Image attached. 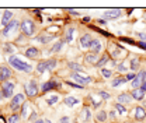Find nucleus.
Instances as JSON below:
<instances>
[{"label": "nucleus", "mask_w": 146, "mask_h": 123, "mask_svg": "<svg viewBox=\"0 0 146 123\" xmlns=\"http://www.w3.org/2000/svg\"><path fill=\"white\" fill-rule=\"evenodd\" d=\"M9 63H10V66H13V69H16V70H18V71L30 73V71L33 70V66H31V64H28V63L24 62L23 59L17 57L16 55H11V56L9 57Z\"/></svg>", "instance_id": "obj_1"}, {"label": "nucleus", "mask_w": 146, "mask_h": 123, "mask_svg": "<svg viewBox=\"0 0 146 123\" xmlns=\"http://www.w3.org/2000/svg\"><path fill=\"white\" fill-rule=\"evenodd\" d=\"M21 32L24 36H33L35 32V25L31 20H24L21 22Z\"/></svg>", "instance_id": "obj_2"}, {"label": "nucleus", "mask_w": 146, "mask_h": 123, "mask_svg": "<svg viewBox=\"0 0 146 123\" xmlns=\"http://www.w3.org/2000/svg\"><path fill=\"white\" fill-rule=\"evenodd\" d=\"M13 92H14V83L6 81L1 84V91H0L1 98H10V97H13Z\"/></svg>", "instance_id": "obj_3"}, {"label": "nucleus", "mask_w": 146, "mask_h": 123, "mask_svg": "<svg viewBox=\"0 0 146 123\" xmlns=\"http://www.w3.org/2000/svg\"><path fill=\"white\" fill-rule=\"evenodd\" d=\"M24 89H25V94H27L30 98H31V97H35L36 94H38V84H36V81H34V80L28 81V83L25 84Z\"/></svg>", "instance_id": "obj_4"}, {"label": "nucleus", "mask_w": 146, "mask_h": 123, "mask_svg": "<svg viewBox=\"0 0 146 123\" xmlns=\"http://www.w3.org/2000/svg\"><path fill=\"white\" fill-rule=\"evenodd\" d=\"M24 98H25V97H24V94H17V95H14V97H13V99H11V102H10V108H11L13 111H18V109H20V106L25 102V99H24Z\"/></svg>", "instance_id": "obj_5"}, {"label": "nucleus", "mask_w": 146, "mask_h": 123, "mask_svg": "<svg viewBox=\"0 0 146 123\" xmlns=\"http://www.w3.org/2000/svg\"><path fill=\"white\" fill-rule=\"evenodd\" d=\"M18 28V21H16V20H11L6 27H4V30L1 31V35H4V36H7V35H10V32L11 31H14V30H17Z\"/></svg>", "instance_id": "obj_6"}, {"label": "nucleus", "mask_w": 146, "mask_h": 123, "mask_svg": "<svg viewBox=\"0 0 146 123\" xmlns=\"http://www.w3.org/2000/svg\"><path fill=\"white\" fill-rule=\"evenodd\" d=\"M73 80L74 81H77L79 83V86H84V84H89V83H91V78L90 77H87V76H82V74H79V73H73Z\"/></svg>", "instance_id": "obj_7"}, {"label": "nucleus", "mask_w": 146, "mask_h": 123, "mask_svg": "<svg viewBox=\"0 0 146 123\" xmlns=\"http://www.w3.org/2000/svg\"><path fill=\"white\" fill-rule=\"evenodd\" d=\"M10 77H11V70L7 66H0V81L6 83V81H9Z\"/></svg>", "instance_id": "obj_8"}, {"label": "nucleus", "mask_w": 146, "mask_h": 123, "mask_svg": "<svg viewBox=\"0 0 146 123\" xmlns=\"http://www.w3.org/2000/svg\"><path fill=\"white\" fill-rule=\"evenodd\" d=\"M145 76H146V71L145 70H141L138 74H136L135 80L132 81V87H133V89L141 88V86H142V80H143V77H145Z\"/></svg>", "instance_id": "obj_9"}, {"label": "nucleus", "mask_w": 146, "mask_h": 123, "mask_svg": "<svg viewBox=\"0 0 146 123\" xmlns=\"http://www.w3.org/2000/svg\"><path fill=\"white\" fill-rule=\"evenodd\" d=\"M90 49H91V53L98 55V53L101 52V49H103V45H101V42L98 39H93L91 41V45H90Z\"/></svg>", "instance_id": "obj_10"}, {"label": "nucleus", "mask_w": 146, "mask_h": 123, "mask_svg": "<svg viewBox=\"0 0 146 123\" xmlns=\"http://www.w3.org/2000/svg\"><path fill=\"white\" fill-rule=\"evenodd\" d=\"M131 97H132V99H135V101H142L143 97H145V91H143L142 88H136V89H133V91L131 92Z\"/></svg>", "instance_id": "obj_11"}, {"label": "nucleus", "mask_w": 146, "mask_h": 123, "mask_svg": "<svg viewBox=\"0 0 146 123\" xmlns=\"http://www.w3.org/2000/svg\"><path fill=\"white\" fill-rule=\"evenodd\" d=\"M119 16H121V10H117V9L104 11V18L107 20H114V18H118Z\"/></svg>", "instance_id": "obj_12"}, {"label": "nucleus", "mask_w": 146, "mask_h": 123, "mask_svg": "<svg viewBox=\"0 0 146 123\" xmlns=\"http://www.w3.org/2000/svg\"><path fill=\"white\" fill-rule=\"evenodd\" d=\"M91 41H93V38H91V36L89 35V34L83 35L82 38H80V46H82L83 49H87V48H90Z\"/></svg>", "instance_id": "obj_13"}, {"label": "nucleus", "mask_w": 146, "mask_h": 123, "mask_svg": "<svg viewBox=\"0 0 146 123\" xmlns=\"http://www.w3.org/2000/svg\"><path fill=\"white\" fill-rule=\"evenodd\" d=\"M11 17H13V13H11L10 10H6V11L3 13L1 21H0V22H1V25H3V27H6V25H7V24L11 21Z\"/></svg>", "instance_id": "obj_14"}, {"label": "nucleus", "mask_w": 146, "mask_h": 123, "mask_svg": "<svg viewBox=\"0 0 146 123\" xmlns=\"http://www.w3.org/2000/svg\"><path fill=\"white\" fill-rule=\"evenodd\" d=\"M146 118V111L143 108H141V106H138V108H135V119L136 120H143Z\"/></svg>", "instance_id": "obj_15"}, {"label": "nucleus", "mask_w": 146, "mask_h": 123, "mask_svg": "<svg viewBox=\"0 0 146 123\" xmlns=\"http://www.w3.org/2000/svg\"><path fill=\"white\" fill-rule=\"evenodd\" d=\"M56 87H58V83L56 81H46V83L42 84L41 89H42V92H48V91H51V89H54Z\"/></svg>", "instance_id": "obj_16"}, {"label": "nucleus", "mask_w": 146, "mask_h": 123, "mask_svg": "<svg viewBox=\"0 0 146 123\" xmlns=\"http://www.w3.org/2000/svg\"><path fill=\"white\" fill-rule=\"evenodd\" d=\"M38 55H39V51H38L36 48H34V46H31V48H27V49H25V56H27V57H30V59H35Z\"/></svg>", "instance_id": "obj_17"}, {"label": "nucleus", "mask_w": 146, "mask_h": 123, "mask_svg": "<svg viewBox=\"0 0 146 123\" xmlns=\"http://www.w3.org/2000/svg\"><path fill=\"white\" fill-rule=\"evenodd\" d=\"M131 101H132L131 94L124 92V94H119V95H118V104H129Z\"/></svg>", "instance_id": "obj_18"}, {"label": "nucleus", "mask_w": 146, "mask_h": 123, "mask_svg": "<svg viewBox=\"0 0 146 123\" xmlns=\"http://www.w3.org/2000/svg\"><path fill=\"white\" fill-rule=\"evenodd\" d=\"M63 102H65L68 106H74V105H77L80 101H79L77 98H74V97H68L66 99H63Z\"/></svg>", "instance_id": "obj_19"}, {"label": "nucleus", "mask_w": 146, "mask_h": 123, "mask_svg": "<svg viewBox=\"0 0 146 123\" xmlns=\"http://www.w3.org/2000/svg\"><path fill=\"white\" fill-rule=\"evenodd\" d=\"M73 34H74V28H68L66 30V32H65V39H66V42H72L73 41Z\"/></svg>", "instance_id": "obj_20"}, {"label": "nucleus", "mask_w": 146, "mask_h": 123, "mask_svg": "<svg viewBox=\"0 0 146 123\" xmlns=\"http://www.w3.org/2000/svg\"><path fill=\"white\" fill-rule=\"evenodd\" d=\"M28 113H30V105L27 102H24L21 106V116L25 119V118H28Z\"/></svg>", "instance_id": "obj_21"}, {"label": "nucleus", "mask_w": 146, "mask_h": 123, "mask_svg": "<svg viewBox=\"0 0 146 123\" xmlns=\"http://www.w3.org/2000/svg\"><path fill=\"white\" fill-rule=\"evenodd\" d=\"M84 59H86V62H87V63H94V64L98 62V60H97V55H96V53H87Z\"/></svg>", "instance_id": "obj_22"}, {"label": "nucleus", "mask_w": 146, "mask_h": 123, "mask_svg": "<svg viewBox=\"0 0 146 123\" xmlns=\"http://www.w3.org/2000/svg\"><path fill=\"white\" fill-rule=\"evenodd\" d=\"M54 39V35H46V36H38L36 38V41L39 42V43H48V42H51Z\"/></svg>", "instance_id": "obj_23"}, {"label": "nucleus", "mask_w": 146, "mask_h": 123, "mask_svg": "<svg viewBox=\"0 0 146 123\" xmlns=\"http://www.w3.org/2000/svg\"><path fill=\"white\" fill-rule=\"evenodd\" d=\"M36 71L41 73V74L46 71V63H45V60H41V62L36 64Z\"/></svg>", "instance_id": "obj_24"}, {"label": "nucleus", "mask_w": 146, "mask_h": 123, "mask_svg": "<svg viewBox=\"0 0 146 123\" xmlns=\"http://www.w3.org/2000/svg\"><path fill=\"white\" fill-rule=\"evenodd\" d=\"M45 63H46V70H54L55 67H56V60L55 59H48V60H45Z\"/></svg>", "instance_id": "obj_25"}, {"label": "nucleus", "mask_w": 146, "mask_h": 123, "mask_svg": "<svg viewBox=\"0 0 146 123\" xmlns=\"http://www.w3.org/2000/svg\"><path fill=\"white\" fill-rule=\"evenodd\" d=\"M108 60H110V56H108V55H104V56H103V57H101V59H100V60L96 63V66H97V67H103V66H104Z\"/></svg>", "instance_id": "obj_26"}, {"label": "nucleus", "mask_w": 146, "mask_h": 123, "mask_svg": "<svg viewBox=\"0 0 146 123\" xmlns=\"http://www.w3.org/2000/svg\"><path fill=\"white\" fill-rule=\"evenodd\" d=\"M90 118H91V115H90V111L86 108V109H83L82 111V119L84 120V122H89L90 120Z\"/></svg>", "instance_id": "obj_27"}, {"label": "nucleus", "mask_w": 146, "mask_h": 123, "mask_svg": "<svg viewBox=\"0 0 146 123\" xmlns=\"http://www.w3.org/2000/svg\"><path fill=\"white\" fill-rule=\"evenodd\" d=\"M58 101H59V97H58V95H51V97H48V98H46V104H48V105H51V106L55 105Z\"/></svg>", "instance_id": "obj_28"}, {"label": "nucleus", "mask_w": 146, "mask_h": 123, "mask_svg": "<svg viewBox=\"0 0 146 123\" xmlns=\"http://www.w3.org/2000/svg\"><path fill=\"white\" fill-rule=\"evenodd\" d=\"M63 45H65V42H63V41H59V42H56L54 46H52L51 51H52V52H59V51L63 48Z\"/></svg>", "instance_id": "obj_29"}, {"label": "nucleus", "mask_w": 146, "mask_h": 123, "mask_svg": "<svg viewBox=\"0 0 146 123\" xmlns=\"http://www.w3.org/2000/svg\"><path fill=\"white\" fill-rule=\"evenodd\" d=\"M18 122H20V116H18L17 113L10 115V116H9V119H7V123H18Z\"/></svg>", "instance_id": "obj_30"}, {"label": "nucleus", "mask_w": 146, "mask_h": 123, "mask_svg": "<svg viewBox=\"0 0 146 123\" xmlns=\"http://www.w3.org/2000/svg\"><path fill=\"white\" fill-rule=\"evenodd\" d=\"M69 69L74 70V73H80V71L83 70V69H82V66H80L79 63H69Z\"/></svg>", "instance_id": "obj_31"}, {"label": "nucleus", "mask_w": 146, "mask_h": 123, "mask_svg": "<svg viewBox=\"0 0 146 123\" xmlns=\"http://www.w3.org/2000/svg\"><path fill=\"white\" fill-rule=\"evenodd\" d=\"M106 119H107V112H104V111L98 112V115H97V120H98V122H106Z\"/></svg>", "instance_id": "obj_32"}, {"label": "nucleus", "mask_w": 146, "mask_h": 123, "mask_svg": "<svg viewBox=\"0 0 146 123\" xmlns=\"http://www.w3.org/2000/svg\"><path fill=\"white\" fill-rule=\"evenodd\" d=\"M127 81V78H115L112 81V87H118V86H122L124 83Z\"/></svg>", "instance_id": "obj_33"}, {"label": "nucleus", "mask_w": 146, "mask_h": 123, "mask_svg": "<svg viewBox=\"0 0 146 123\" xmlns=\"http://www.w3.org/2000/svg\"><path fill=\"white\" fill-rule=\"evenodd\" d=\"M131 69L132 70H138L139 69V60L138 59H132L131 60Z\"/></svg>", "instance_id": "obj_34"}, {"label": "nucleus", "mask_w": 146, "mask_h": 123, "mask_svg": "<svg viewBox=\"0 0 146 123\" xmlns=\"http://www.w3.org/2000/svg\"><path fill=\"white\" fill-rule=\"evenodd\" d=\"M115 109H117V111H118V113H121V115H124V113L127 112V109L121 105V104H118V102L115 104Z\"/></svg>", "instance_id": "obj_35"}, {"label": "nucleus", "mask_w": 146, "mask_h": 123, "mask_svg": "<svg viewBox=\"0 0 146 123\" xmlns=\"http://www.w3.org/2000/svg\"><path fill=\"white\" fill-rule=\"evenodd\" d=\"M101 74H103V77H106V78H110V77L112 76L111 70H107V69H101Z\"/></svg>", "instance_id": "obj_36"}, {"label": "nucleus", "mask_w": 146, "mask_h": 123, "mask_svg": "<svg viewBox=\"0 0 146 123\" xmlns=\"http://www.w3.org/2000/svg\"><path fill=\"white\" fill-rule=\"evenodd\" d=\"M4 52L6 53H13L14 52V48H13L10 43H6V45H4Z\"/></svg>", "instance_id": "obj_37"}, {"label": "nucleus", "mask_w": 146, "mask_h": 123, "mask_svg": "<svg viewBox=\"0 0 146 123\" xmlns=\"http://www.w3.org/2000/svg\"><path fill=\"white\" fill-rule=\"evenodd\" d=\"M117 70L118 71H127V66H125V63H119V64L117 66Z\"/></svg>", "instance_id": "obj_38"}, {"label": "nucleus", "mask_w": 146, "mask_h": 123, "mask_svg": "<svg viewBox=\"0 0 146 123\" xmlns=\"http://www.w3.org/2000/svg\"><path fill=\"white\" fill-rule=\"evenodd\" d=\"M98 95H100L103 99H108L110 98V94L108 92H104V91H100V92H98Z\"/></svg>", "instance_id": "obj_39"}, {"label": "nucleus", "mask_w": 146, "mask_h": 123, "mask_svg": "<svg viewBox=\"0 0 146 123\" xmlns=\"http://www.w3.org/2000/svg\"><path fill=\"white\" fill-rule=\"evenodd\" d=\"M135 77H136V76H135L133 73H128L127 74V81H133V80H135Z\"/></svg>", "instance_id": "obj_40"}, {"label": "nucleus", "mask_w": 146, "mask_h": 123, "mask_svg": "<svg viewBox=\"0 0 146 123\" xmlns=\"http://www.w3.org/2000/svg\"><path fill=\"white\" fill-rule=\"evenodd\" d=\"M68 84H69L70 87H73V88H83L82 86H79V84H76V83H72V81H68Z\"/></svg>", "instance_id": "obj_41"}, {"label": "nucleus", "mask_w": 146, "mask_h": 123, "mask_svg": "<svg viewBox=\"0 0 146 123\" xmlns=\"http://www.w3.org/2000/svg\"><path fill=\"white\" fill-rule=\"evenodd\" d=\"M141 88H142V89L146 92V76L143 77V80H142V86H141Z\"/></svg>", "instance_id": "obj_42"}, {"label": "nucleus", "mask_w": 146, "mask_h": 123, "mask_svg": "<svg viewBox=\"0 0 146 123\" xmlns=\"http://www.w3.org/2000/svg\"><path fill=\"white\" fill-rule=\"evenodd\" d=\"M60 123H70V119H69L68 116H63V118L60 119Z\"/></svg>", "instance_id": "obj_43"}, {"label": "nucleus", "mask_w": 146, "mask_h": 123, "mask_svg": "<svg viewBox=\"0 0 146 123\" xmlns=\"http://www.w3.org/2000/svg\"><path fill=\"white\" fill-rule=\"evenodd\" d=\"M136 45H138L139 48H142V49H145L146 51V42H138Z\"/></svg>", "instance_id": "obj_44"}, {"label": "nucleus", "mask_w": 146, "mask_h": 123, "mask_svg": "<svg viewBox=\"0 0 146 123\" xmlns=\"http://www.w3.org/2000/svg\"><path fill=\"white\" fill-rule=\"evenodd\" d=\"M97 21H98L100 24H103V25H104V24H107V21H106V20H103V18H100V20H97Z\"/></svg>", "instance_id": "obj_45"}, {"label": "nucleus", "mask_w": 146, "mask_h": 123, "mask_svg": "<svg viewBox=\"0 0 146 123\" xmlns=\"http://www.w3.org/2000/svg\"><path fill=\"white\" fill-rule=\"evenodd\" d=\"M138 36H139V38H142V39H145V38H146V35H145V34H141V32L138 34Z\"/></svg>", "instance_id": "obj_46"}, {"label": "nucleus", "mask_w": 146, "mask_h": 123, "mask_svg": "<svg viewBox=\"0 0 146 123\" xmlns=\"http://www.w3.org/2000/svg\"><path fill=\"white\" fill-rule=\"evenodd\" d=\"M90 21V17H84L83 18V22H89Z\"/></svg>", "instance_id": "obj_47"}, {"label": "nucleus", "mask_w": 146, "mask_h": 123, "mask_svg": "<svg viewBox=\"0 0 146 123\" xmlns=\"http://www.w3.org/2000/svg\"><path fill=\"white\" fill-rule=\"evenodd\" d=\"M34 123H45V120H42V119H38V120H35Z\"/></svg>", "instance_id": "obj_48"}]
</instances>
